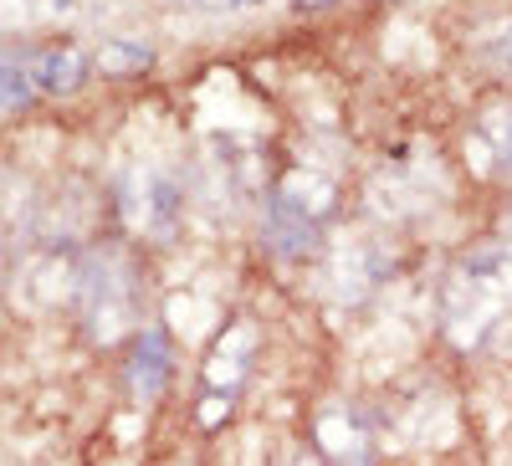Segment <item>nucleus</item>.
I'll use <instances>...</instances> for the list:
<instances>
[{"label": "nucleus", "instance_id": "nucleus-1", "mask_svg": "<svg viewBox=\"0 0 512 466\" xmlns=\"http://www.w3.org/2000/svg\"><path fill=\"white\" fill-rule=\"evenodd\" d=\"M436 333L446 349L482 364H512V241L461 246L436 277Z\"/></svg>", "mask_w": 512, "mask_h": 466}, {"label": "nucleus", "instance_id": "nucleus-2", "mask_svg": "<svg viewBox=\"0 0 512 466\" xmlns=\"http://www.w3.org/2000/svg\"><path fill=\"white\" fill-rule=\"evenodd\" d=\"M344 221V185L318 164H287L256 210V241L282 267H313Z\"/></svg>", "mask_w": 512, "mask_h": 466}, {"label": "nucleus", "instance_id": "nucleus-3", "mask_svg": "<svg viewBox=\"0 0 512 466\" xmlns=\"http://www.w3.org/2000/svg\"><path fill=\"white\" fill-rule=\"evenodd\" d=\"M72 303H77V318H82V328H88L93 344L108 349V344L134 338L149 323L144 318L149 277H144L139 251L123 246V241L88 246L72 262Z\"/></svg>", "mask_w": 512, "mask_h": 466}, {"label": "nucleus", "instance_id": "nucleus-4", "mask_svg": "<svg viewBox=\"0 0 512 466\" xmlns=\"http://www.w3.org/2000/svg\"><path fill=\"white\" fill-rule=\"evenodd\" d=\"M456 200V175L431 144H400L364 175V216L379 231H420Z\"/></svg>", "mask_w": 512, "mask_h": 466}, {"label": "nucleus", "instance_id": "nucleus-5", "mask_svg": "<svg viewBox=\"0 0 512 466\" xmlns=\"http://www.w3.org/2000/svg\"><path fill=\"white\" fill-rule=\"evenodd\" d=\"M272 154L267 144L246 134V129H216L205 134L195 164L185 169L190 180V205L210 210V216H226V221H241V216H256L272 190Z\"/></svg>", "mask_w": 512, "mask_h": 466}, {"label": "nucleus", "instance_id": "nucleus-6", "mask_svg": "<svg viewBox=\"0 0 512 466\" xmlns=\"http://www.w3.org/2000/svg\"><path fill=\"white\" fill-rule=\"evenodd\" d=\"M395 277H400V241L395 231H379L369 221L354 231L338 226L333 241L323 246V257L313 262V282L323 292V303H333L338 313L369 308Z\"/></svg>", "mask_w": 512, "mask_h": 466}, {"label": "nucleus", "instance_id": "nucleus-7", "mask_svg": "<svg viewBox=\"0 0 512 466\" xmlns=\"http://www.w3.org/2000/svg\"><path fill=\"white\" fill-rule=\"evenodd\" d=\"M113 205L123 231L144 241V246H175L190 216V180L185 169L159 164V159H139L128 164L118 185H113Z\"/></svg>", "mask_w": 512, "mask_h": 466}, {"label": "nucleus", "instance_id": "nucleus-8", "mask_svg": "<svg viewBox=\"0 0 512 466\" xmlns=\"http://www.w3.org/2000/svg\"><path fill=\"white\" fill-rule=\"evenodd\" d=\"M256 359H262V323L236 313L221 323V333L210 338L205 349V364H200V379H205V400H200V426L216 431L221 420H231L241 390L251 385L256 374Z\"/></svg>", "mask_w": 512, "mask_h": 466}, {"label": "nucleus", "instance_id": "nucleus-9", "mask_svg": "<svg viewBox=\"0 0 512 466\" xmlns=\"http://www.w3.org/2000/svg\"><path fill=\"white\" fill-rule=\"evenodd\" d=\"M384 420L379 410L359 400H333L313 415L308 446L323 456V466H384Z\"/></svg>", "mask_w": 512, "mask_h": 466}, {"label": "nucleus", "instance_id": "nucleus-10", "mask_svg": "<svg viewBox=\"0 0 512 466\" xmlns=\"http://www.w3.org/2000/svg\"><path fill=\"white\" fill-rule=\"evenodd\" d=\"M175 364H180V349H175V333L169 323H144L128 344V364H123V390L139 410L159 405L175 385Z\"/></svg>", "mask_w": 512, "mask_h": 466}, {"label": "nucleus", "instance_id": "nucleus-11", "mask_svg": "<svg viewBox=\"0 0 512 466\" xmlns=\"http://www.w3.org/2000/svg\"><path fill=\"white\" fill-rule=\"evenodd\" d=\"M466 169L482 180L512 185V93L492 98L472 118V129H466Z\"/></svg>", "mask_w": 512, "mask_h": 466}, {"label": "nucleus", "instance_id": "nucleus-12", "mask_svg": "<svg viewBox=\"0 0 512 466\" xmlns=\"http://www.w3.org/2000/svg\"><path fill=\"white\" fill-rule=\"evenodd\" d=\"M93 62L82 57L77 47H47V52H31V82H36V93H47V98H67L77 93L82 82H88Z\"/></svg>", "mask_w": 512, "mask_h": 466}, {"label": "nucleus", "instance_id": "nucleus-13", "mask_svg": "<svg viewBox=\"0 0 512 466\" xmlns=\"http://www.w3.org/2000/svg\"><path fill=\"white\" fill-rule=\"evenodd\" d=\"M36 103V82H31V47L0 57V118L21 113Z\"/></svg>", "mask_w": 512, "mask_h": 466}, {"label": "nucleus", "instance_id": "nucleus-14", "mask_svg": "<svg viewBox=\"0 0 512 466\" xmlns=\"http://www.w3.org/2000/svg\"><path fill=\"white\" fill-rule=\"evenodd\" d=\"M98 67H103V77H144L154 67V47H149V41H134V36L103 41V47H98Z\"/></svg>", "mask_w": 512, "mask_h": 466}, {"label": "nucleus", "instance_id": "nucleus-15", "mask_svg": "<svg viewBox=\"0 0 512 466\" xmlns=\"http://www.w3.org/2000/svg\"><path fill=\"white\" fill-rule=\"evenodd\" d=\"M472 57L492 77H512V16H502V21H492L472 36Z\"/></svg>", "mask_w": 512, "mask_h": 466}, {"label": "nucleus", "instance_id": "nucleus-16", "mask_svg": "<svg viewBox=\"0 0 512 466\" xmlns=\"http://www.w3.org/2000/svg\"><path fill=\"white\" fill-rule=\"evenodd\" d=\"M77 11V0H0V26H41Z\"/></svg>", "mask_w": 512, "mask_h": 466}, {"label": "nucleus", "instance_id": "nucleus-17", "mask_svg": "<svg viewBox=\"0 0 512 466\" xmlns=\"http://www.w3.org/2000/svg\"><path fill=\"white\" fill-rule=\"evenodd\" d=\"M277 466H323V456H318V451H313V446L303 441V446H292V451H287V456H282Z\"/></svg>", "mask_w": 512, "mask_h": 466}, {"label": "nucleus", "instance_id": "nucleus-18", "mask_svg": "<svg viewBox=\"0 0 512 466\" xmlns=\"http://www.w3.org/2000/svg\"><path fill=\"white\" fill-rule=\"evenodd\" d=\"M297 11H328V6H338V0H292Z\"/></svg>", "mask_w": 512, "mask_h": 466}, {"label": "nucleus", "instance_id": "nucleus-19", "mask_svg": "<svg viewBox=\"0 0 512 466\" xmlns=\"http://www.w3.org/2000/svg\"><path fill=\"white\" fill-rule=\"evenodd\" d=\"M175 6H231V0H175Z\"/></svg>", "mask_w": 512, "mask_h": 466}, {"label": "nucleus", "instance_id": "nucleus-20", "mask_svg": "<svg viewBox=\"0 0 512 466\" xmlns=\"http://www.w3.org/2000/svg\"><path fill=\"white\" fill-rule=\"evenodd\" d=\"M231 6H256V0H231Z\"/></svg>", "mask_w": 512, "mask_h": 466}]
</instances>
